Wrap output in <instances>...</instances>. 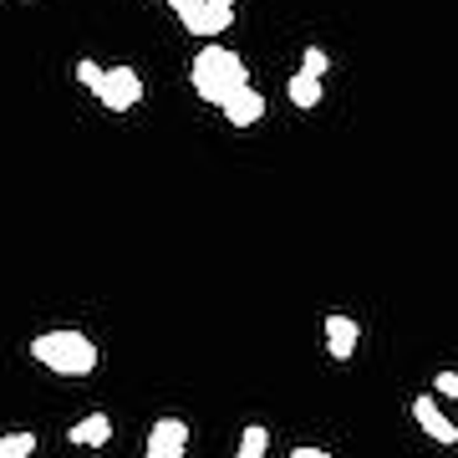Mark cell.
<instances>
[{
  "instance_id": "obj_1",
  "label": "cell",
  "mask_w": 458,
  "mask_h": 458,
  "mask_svg": "<svg viewBox=\"0 0 458 458\" xmlns=\"http://www.w3.org/2000/svg\"><path fill=\"white\" fill-rule=\"evenodd\" d=\"M189 82H194V92L209 102V107H225L234 92H245L250 87V62L240 56V51L204 41V51L189 62Z\"/></svg>"
},
{
  "instance_id": "obj_2",
  "label": "cell",
  "mask_w": 458,
  "mask_h": 458,
  "mask_svg": "<svg viewBox=\"0 0 458 458\" xmlns=\"http://www.w3.org/2000/svg\"><path fill=\"white\" fill-rule=\"evenodd\" d=\"M31 357L56 377H92L98 372V342L87 331H66V327L41 331L31 342Z\"/></svg>"
},
{
  "instance_id": "obj_3",
  "label": "cell",
  "mask_w": 458,
  "mask_h": 458,
  "mask_svg": "<svg viewBox=\"0 0 458 458\" xmlns=\"http://www.w3.org/2000/svg\"><path fill=\"white\" fill-rule=\"evenodd\" d=\"M92 98H98L107 113H132V107L143 102V77H138L128 62H117V66L102 72V87L92 92Z\"/></svg>"
},
{
  "instance_id": "obj_4",
  "label": "cell",
  "mask_w": 458,
  "mask_h": 458,
  "mask_svg": "<svg viewBox=\"0 0 458 458\" xmlns=\"http://www.w3.org/2000/svg\"><path fill=\"white\" fill-rule=\"evenodd\" d=\"M234 26V0H199L194 11L183 16V31L199 36V41H214Z\"/></svg>"
},
{
  "instance_id": "obj_5",
  "label": "cell",
  "mask_w": 458,
  "mask_h": 458,
  "mask_svg": "<svg viewBox=\"0 0 458 458\" xmlns=\"http://www.w3.org/2000/svg\"><path fill=\"white\" fill-rule=\"evenodd\" d=\"M183 454H189V423L183 418H158L148 428L143 458H183Z\"/></svg>"
},
{
  "instance_id": "obj_6",
  "label": "cell",
  "mask_w": 458,
  "mask_h": 458,
  "mask_svg": "<svg viewBox=\"0 0 458 458\" xmlns=\"http://www.w3.org/2000/svg\"><path fill=\"white\" fill-rule=\"evenodd\" d=\"M408 412H412V423L423 428V433H428L433 443H448V448L458 443V423H454V418H448V412L438 408V397H433V393L412 397V403H408Z\"/></svg>"
},
{
  "instance_id": "obj_7",
  "label": "cell",
  "mask_w": 458,
  "mask_h": 458,
  "mask_svg": "<svg viewBox=\"0 0 458 458\" xmlns=\"http://www.w3.org/2000/svg\"><path fill=\"white\" fill-rule=\"evenodd\" d=\"M66 443L72 448H107L113 443V418L107 412H87V418H77L66 428Z\"/></svg>"
},
{
  "instance_id": "obj_8",
  "label": "cell",
  "mask_w": 458,
  "mask_h": 458,
  "mask_svg": "<svg viewBox=\"0 0 458 458\" xmlns=\"http://www.w3.org/2000/svg\"><path fill=\"white\" fill-rule=\"evenodd\" d=\"M321 331H327V352H331L336 361H352V357H357L361 327L352 321V316H327V327H321Z\"/></svg>"
},
{
  "instance_id": "obj_9",
  "label": "cell",
  "mask_w": 458,
  "mask_h": 458,
  "mask_svg": "<svg viewBox=\"0 0 458 458\" xmlns=\"http://www.w3.org/2000/svg\"><path fill=\"white\" fill-rule=\"evenodd\" d=\"M219 113H225L229 128H255V123L265 117V98L255 92V87H245V92H234V98L219 107Z\"/></svg>"
},
{
  "instance_id": "obj_10",
  "label": "cell",
  "mask_w": 458,
  "mask_h": 458,
  "mask_svg": "<svg viewBox=\"0 0 458 458\" xmlns=\"http://www.w3.org/2000/svg\"><path fill=\"white\" fill-rule=\"evenodd\" d=\"M321 92H327V82H316V77H306V72H295L291 82H285V98H291L301 113H311L316 102H321Z\"/></svg>"
},
{
  "instance_id": "obj_11",
  "label": "cell",
  "mask_w": 458,
  "mask_h": 458,
  "mask_svg": "<svg viewBox=\"0 0 458 458\" xmlns=\"http://www.w3.org/2000/svg\"><path fill=\"white\" fill-rule=\"evenodd\" d=\"M270 454V433H265L260 423H250L245 433H240V448H234V458H265Z\"/></svg>"
},
{
  "instance_id": "obj_12",
  "label": "cell",
  "mask_w": 458,
  "mask_h": 458,
  "mask_svg": "<svg viewBox=\"0 0 458 458\" xmlns=\"http://www.w3.org/2000/svg\"><path fill=\"white\" fill-rule=\"evenodd\" d=\"M36 454V433L16 428V433H0V458H31Z\"/></svg>"
},
{
  "instance_id": "obj_13",
  "label": "cell",
  "mask_w": 458,
  "mask_h": 458,
  "mask_svg": "<svg viewBox=\"0 0 458 458\" xmlns=\"http://www.w3.org/2000/svg\"><path fill=\"white\" fill-rule=\"evenodd\" d=\"M301 72H306V77H316V82H327L331 56H327L321 47H306V51H301Z\"/></svg>"
},
{
  "instance_id": "obj_14",
  "label": "cell",
  "mask_w": 458,
  "mask_h": 458,
  "mask_svg": "<svg viewBox=\"0 0 458 458\" xmlns=\"http://www.w3.org/2000/svg\"><path fill=\"white\" fill-rule=\"evenodd\" d=\"M102 72H107V66H98L92 56H82V62H77V82H82L87 92H98V87H102Z\"/></svg>"
},
{
  "instance_id": "obj_15",
  "label": "cell",
  "mask_w": 458,
  "mask_h": 458,
  "mask_svg": "<svg viewBox=\"0 0 458 458\" xmlns=\"http://www.w3.org/2000/svg\"><path fill=\"white\" fill-rule=\"evenodd\" d=\"M433 397H443V403H458V372H438V377H433Z\"/></svg>"
},
{
  "instance_id": "obj_16",
  "label": "cell",
  "mask_w": 458,
  "mask_h": 458,
  "mask_svg": "<svg viewBox=\"0 0 458 458\" xmlns=\"http://www.w3.org/2000/svg\"><path fill=\"white\" fill-rule=\"evenodd\" d=\"M291 458H331L327 448H311V443H301V448H291Z\"/></svg>"
},
{
  "instance_id": "obj_17",
  "label": "cell",
  "mask_w": 458,
  "mask_h": 458,
  "mask_svg": "<svg viewBox=\"0 0 458 458\" xmlns=\"http://www.w3.org/2000/svg\"><path fill=\"white\" fill-rule=\"evenodd\" d=\"M168 5H174V16L183 21V16H189V11H194V5H199V0H168Z\"/></svg>"
}]
</instances>
